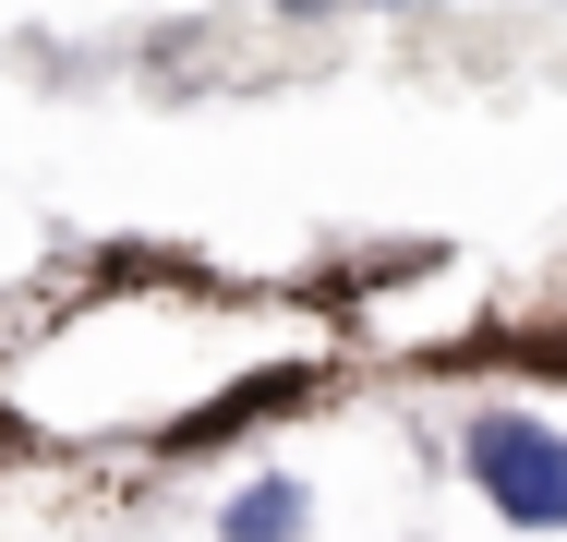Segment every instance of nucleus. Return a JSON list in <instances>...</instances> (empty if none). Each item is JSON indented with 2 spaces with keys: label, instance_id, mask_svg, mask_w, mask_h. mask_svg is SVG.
Instances as JSON below:
<instances>
[{
  "label": "nucleus",
  "instance_id": "obj_2",
  "mask_svg": "<svg viewBox=\"0 0 567 542\" xmlns=\"http://www.w3.org/2000/svg\"><path fill=\"white\" fill-rule=\"evenodd\" d=\"M302 531H315V494H302L290 470H254L218 507V542H302Z\"/></svg>",
  "mask_w": 567,
  "mask_h": 542
},
{
  "label": "nucleus",
  "instance_id": "obj_1",
  "mask_svg": "<svg viewBox=\"0 0 567 542\" xmlns=\"http://www.w3.org/2000/svg\"><path fill=\"white\" fill-rule=\"evenodd\" d=\"M458 470L507 531H567V423L483 398V410H458Z\"/></svg>",
  "mask_w": 567,
  "mask_h": 542
}]
</instances>
